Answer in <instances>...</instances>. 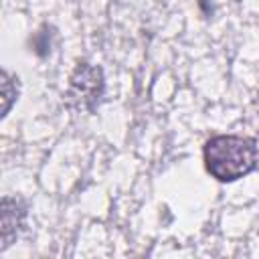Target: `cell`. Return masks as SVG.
Segmentation results:
<instances>
[{"label": "cell", "instance_id": "1", "mask_svg": "<svg viewBox=\"0 0 259 259\" xmlns=\"http://www.w3.org/2000/svg\"><path fill=\"white\" fill-rule=\"evenodd\" d=\"M259 152L253 140L243 136H214L204 144V166L221 182H233L255 170Z\"/></svg>", "mask_w": 259, "mask_h": 259}, {"label": "cell", "instance_id": "2", "mask_svg": "<svg viewBox=\"0 0 259 259\" xmlns=\"http://www.w3.org/2000/svg\"><path fill=\"white\" fill-rule=\"evenodd\" d=\"M103 93V75L99 67L89 63H79L75 73L71 75L69 99L79 109H93Z\"/></svg>", "mask_w": 259, "mask_h": 259}, {"label": "cell", "instance_id": "3", "mask_svg": "<svg viewBox=\"0 0 259 259\" xmlns=\"http://www.w3.org/2000/svg\"><path fill=\"white\" fill-rule=\"evenodd\" d=\"M12 206V198H4L2 200V249L10 245L12 237L18 233V227L22 223L24 210L16 208V200H14V208Z\"/></svg>", "mask_w": 259, "mask_h": 259}, {"label": "cell", "instance_id": "4", "mask_svg": "<svg viewBox=\"0 0 259 259\" xmlns=\"http://www.w3.org/2000/svg\"><path fill=\"white\" fill-rule=\"evenodd\" d=\"M2 97H4L2 115H6L8 109H10V101H12V97H16V93L12 95V91H10V79H8V73H2Z\"/></svg>", "mask_w": 259, "mask_h": 259}]
</instances>
